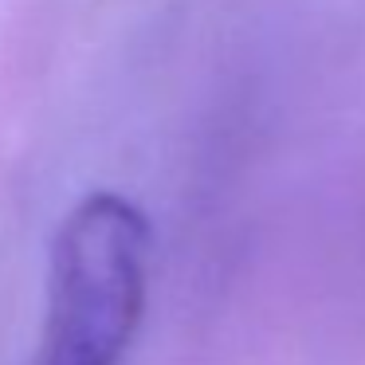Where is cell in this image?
<instances>
[{"label":"cell","instance_id":"obj_1","mask_svg":"<svg viewBox=\"0 0 365 365\" xmlns=\"http://www.w3.org/2000/svg\"><path fill=\"white\" fill-rule=\"evenodd\" d=\"M150 291V224L114 192L63 216L48 263V310L32 365H122Z\"/></svg>","mask_w":365,"mask_h":365}]
</instances>
